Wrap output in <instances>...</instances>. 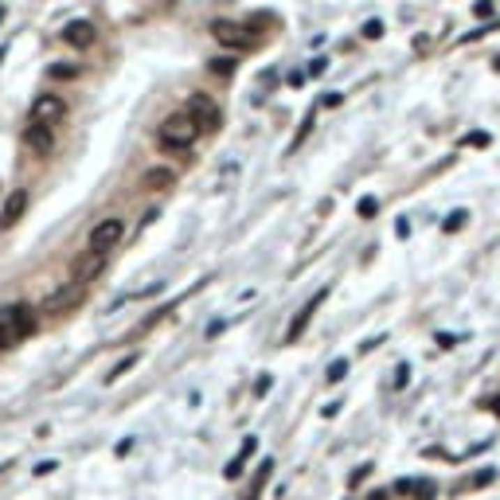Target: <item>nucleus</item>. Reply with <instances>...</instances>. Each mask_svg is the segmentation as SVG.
I'll return each mask as SVG.
<instances>
[{
	"label": "nucleus",
	"mask_w": 500,
	"mask_h": 500,
	"mask_svg": "<svg viewBox=\"0 0 500 500\" xmlns=\"http://www.w3.org/2000/svg\"><path fill=\"white\" fill-rule=\"evenodd\" d=\"M24 207H28V196H24V192H12V196L4 199V207H0V231H8V227L24 215Z\"/></svg>",
	"instance_id": "f8f14e48"
},
{
	"label": "nucleus",
	"mask_w": 500,
	"mask_h": 500,
	"mask_svg": "<svg viewBox=\"0 0 500 500\" xmlns=\"http://www.w3.org/2000/svg\"><path fill=\"white\" fill-rule=\"evenodd\" d=\"M344 375H348V360H333V363H328V372H324V379H328V383H340Z\"/></svg>",
	"instance_id": "f3484780"
},
{
	"label": "nucleus",
	"mask_w": 500,
	"mask_h": 500,
	"mask_svg": "<svg viewBox=\"0 0 500 500\" xmlns=\"http://www.w3.org/2000/svg\"><path fill=\"white\" fill-rule=\"evenodd\" d=\"M0 20H4V8H0Z\"/></svg>",
	"instance_id": "c756f323"
},
{
	"label": "nucleus",
	"mask_w": 500,
	"mask_h": 500,
	"mask_svg": "<svg viewBox=\"0 0 500 500\" xmlns=\"http://www.w3.org/2000/svg\"><path fill=\"white\" fill-rule=\"evenodd\" d=\"M313 121H317V109H309V114H305V121H301V133H297L294 145H301V141H305V133H309V126H313Z\"/></svg>",
	"instance_id": "5701e85b"
},
{
	"label": "nucleus",
	"mask_w": 500,
	"mask_h": 500,
	"mask_svg": "<svg viewBox=\"0 0 500 500\" xmlns=\"http://www.w3.org/2000/svg\"><path fill=\"white\" fill-rule=\"evenodd\" d=\"M184 114L199 126V133H215V129L223 126V114H219V106H215L211 94H192L188 106H184Z\"/></svg>",
	"instance_id": "7ed1b4c3"
},
{
	"label": "nucleus",
	"mask_w": 500,
	"mask_h": 500,
	"mask_svg": "<svg viewBox=\"0 0 500 500\" xmlns=\"http://www.w3.org/2000/svg\"><path fill=\"white\" fill-rule=\"evenodd\" d=\"M196 141H199V126L188 118L184 109L168 114V118L160 121V129H157V145L165 149V153H188Z\"/></svg>",
	"instance_id": "f257e3e1"
},
{
	"label": "nucleus",
	"mask_w": 500,
	"mask_h": 500,
	"mask_svg": "<svg viewBox=\"0 0 500 500\" xmlns=\"http://www.w3.org/2000/svg\"><path fill=\"white\" fill-rule=\"evenodd\" d=\"M86 301V285L82 282H70V285H59L55 294L43 297V313H67V309H79V305Z\"/></svg>",
	"instance_id": "423d86ee"
},
{
	"label": "nucleus",
	"mask_w": 500,
	"mask_h": 500,
	"mask_svg": "<svg viewBox=\"0 0 500 500\" xmlns=\"http://www.w3.org/2000/svg\"><path fill=\"white\" fill-rule=\"evenodd\" d=\"M368 500H387V492H372V497H368Z\"/></svg>",
	"instance_id": "c85d7f7f"
},
{
	"label": "nucleus",
	"mask_w": 500,
	"mask_h": 500,
	"mask_svg": "<svg viewBox=\"0 0 500 500\" xmlns=\"http://www.w3.org/2000/svg\"><path fill=\"white\" fill-rule=\"evenodd\" d=\"M489 411H492V414H500V399H489Z\"/></svg>",
	"instance_id": "cd10ccee"
},
{
	"label": "nucleus",
	"mask_w": 500,
	"mask_h": 500,
	"mask_svg": "<svg viewBox=\"0 0 500 500\" xmlns=\"http://www.w3.org/2000/svg\"><path fill=\"white\" fill-rule=\"evenodd\" d=\"M368 473H372V465H360V469H356V473H352V485H360V480H363V477H368Z\"/></svg>",
	"instance_id": "a878e982"
},
{
	"label": "nucleus",
	"mask_w": 500,
	"mask_h": 500,
	"mask_svg": "<svg viewBox=\"0 0 500 500\" xmlns=\"http://www.w3.org/2000/svg\"><path fill=\"white\" fill-rule=\"evenodd\" d=\"M356 211H360V219H372L375 211H379V199H375V196H363L360 204H356Z\"/></svg>",
	"instance_id": "6ab92c4d"
},
{
	"label": "nucleus",
	"mask_w": 500,
	"mask_h": 500,
	"mask_svg": "<svg viewBox=\"0 0 500 500\" xmlns=\"http://www.w3.org/2000/svg\"><path fill=\"white\" fill-rule=\"evenodd\" d=\"M211 36H215L223 47L231 51H246L255 47V36H250V24H235V20H215L211 24Z\"/></svg>",
	"instance_id": "39448f33"
},
{
	"label": "nucleus",
	"mask_w": 500,
	"mask_h": 500,
	"mask_svg": "<svg viewBox=\"0 0 500 500\" xmlns=\"http://www.w3.org/2000/svg\"><path fill=\"white\" fill-rule=\"evenodd\" d=\"M492 477H497V473H492V469H480L477 477L469 480V489H485V485H492Z\"/></svg>",
	"instance_id": "412c9836"
},
{
	"label": "nucleus",
	"mask_w": 500,
	"mask_h": 500,
	"mask_svg": "<svg viewBox=\"0 0 500 500\" xmlns=\"http://www.w3.org/2000/svg\"><path fill=\"white\" fill-rule=\"evenodd\" d=\"M324 67H328L324 59H313V63H309V75H324Z\"/></svg>",
	"instance_id": "bb28decb"
},
{
	"label": "nucleus",
	"mask_w": 500,
	"mask_h": 500,
	"mask_svg": "<svg viewBox=\"0 0 500 500\" xmlns=\"http://www.w3.org/2000/svg\"><path fill=\"white\" fill-rule=\"evenodd\" d=\"M24 145H28V153H36V157H47L51 149H55L51 126H28L24 129Z\"/></svg>",
	"instance_id": "9d476101"
},
{
	"label": "nucleus",
	"mask_w": 500,
	"mask_h": 500,
	"mask_svg": "<svg viewBox=\"0 0 500 500\" xmlns=\"http://www.w3.org/2000/svg\"><path fill=\"white\" fill-rule=\"evenodd\" d=\"M51 75H55V79H70V75H79V70L75 67H51Z\"/></svg>",
	"instance_id": "393cba45"
},
{
	"label": "nucleus",
	"mask_w": 500,
	"mask_h": 500,
	"mask_svg": "<svg viewBox=\"0 0 500 500\" xmlns=\"http://www.w3.org/2000/svg\"><path fill=\"white\" fill-rule=\"evenodd\" d=\"M31 126H55V121L67 118V102L59 94H40V98L31 102Z\"/></svg>",
	"instance_id": "0eeeda50"
},
{
	"label": "nucleus",
	"mask_w": 500,
	"mask_h": 500,
	"mask_svg": "<svg viewBox=\"0 0 500 500\" xmlns=\"http://www.w3.org/2000/svg\"><path fill=\"white\" fill-rule=\"evenodd\" d=\"M255 450H258V438H246V441H243V450H238L235 457H231V465H227V469H223V473H227V480H235L238 473H243L246 457H250V453H255Z\"/></svg>",
	"instance_id": "dca6fc26"
},
{
	"label": "nucleus",
	"mask_w": 500,
	"mask_h": 500,
	"mask_svg": "<svg viewBox=\"0 0 500 500\" xmlns=\"http://www.w3.org/2000/svg\"><path fill=\"white\" fill-rule=\"evenodd\" d=\"M395 489L402 492V497H418V500H434V480H399Z\"/></svg>",
	"instance_id": "2eb2a0df"
},
{
	"label": "nucleus",
	"mask_w": 500,
	"mask_h": 500,
	"mask_svg": "<svg viewBox=\"0 0 500 500\" xmlns=\"http://www.w3.org/2000/svg\"><path fill=\"white\" fill-rule=\"evenodd\" d=\"M211 75H219V79H231V75H235V59H211Z\"/></svg>",
	"instance_id": "a211bd4d"
},
{
	"label": "nucleus",
	"mask_w": 500,
	"mask_h": 500,
	"mask_svg": "<svg viewBox=\"0 0 500 500\" xmlns=\"http://www.w3.org/2000/svg\"><path fill=\"white\" fill-rule=\"evenodd\" d=\"M121 238H126V219L109 215V219H102V223L90 227L86 250H102V255H109V250H114V246H118Z\"/></svg>",
	"instance_id": "20e7f679"
},
{
	"label": "nucleus",
	"mask_w": 500,
	"mask_h": 500,
	"mask_svg": "<svg viewBox=\"0 0 500 500\" xmlns=\"http://www.w3.org/2000/svg\"><path fill=\"white\" fill-rule=\"evenodd\" d=\"M63 40H67L70 47L82 51V47H90V43L98 40V31H94V24L90 20H70L67 28H63Z\"/></svg>",
	"instance_id": "9b49d317"
},
{
	"label": "nucleus",
	"mask_w": 500,
	"mask_h": 500,
	"mask_svg": "<svg viewBox=\"0 0 500 500\" xmlns=\"http://www.w3.org/2000/svg\"><path fill=\"white\" fill-rule=\"evenodd\" d=\"M270 473H274V461L266 457L262 465L255 469V480H250V489L243 492V500H258V497H262V489H266V480H270Z\"/></svg>",
	"instance_id": "4468645a"
},
{
	"label": "nucleus",
	"mask_w": 500,
	"mask_h": 500,
	"mask_svg": "<svg viewBox=\"0 0 500 500\" xmlns=\"http://www.w3.org/2000/svg\"><path fill=\"white\" fill-rule=\"evenodd\" d=\"M324 297H328V289H321V294H317V297H309V301H305L301 309H297V317H294V321H289V328H285L282 344H297V340H301V333H305V328H309V321H313V313H317V309H321V301H324Z\"/></svg>",
	"instance_id": "6e6552de"
},
{
	"label": "nucleus",
	"mask_w": 500,
	"mask_h": 500,
	"mask_svg": "<svg viewBox=\"0 0 500 500\" xmlns=\"http://www.w3.org/2000/svg\"><path fill=\"white\" fill-rule=\"evenodd\" d=\"M465 219H469V211H450V219H446V231H461V227H465Z\"/></svg>",
	"instance_id": "aec40b11"
},
{
	"label": "nucleus",
	"mask_w": 500,
	"mask_h": 500,
	"mask_svg": "<svg viewBox=\"0 0 500 500\" xmlns=\"http://www.w3.org/2000/svg\"><path fill=\"white\" fill-rule=\"evenodd\" d=\"M477 16H480V20H489V16H492V0H480V4H477Z\"/></svg>",
	"instance_id": "b1692460"
},
{
	"label": "nucleus",
	"mask_w": 500,
	"mask_h": 500,
	"mask_svg": "<svg viewBox=\"0 0 500 500\" xmlns=\"http://www.w3.org/2000/svg\"><path fill=\"white\" fill-rule=\"evenodd\" d=\"M106 262H109V255H102V250H86V255L75 262V282H82V285L94 282V278L106 270Z\"/></svg>",
	"instance_id": "1a4fd4ad"
},
{
	"label": "nucleus",
	"mask_w": 500,
	"mask_h": 500,
	"mask_svg": "<svg viewBox=\"0 0 500 500\" xmlns=\"http://www.w3.org/2000/svg\"><path fill=\"white\" fill-rule=\"evenodd\" d=\"M176 184V172L172 168H149L145 176H141V188L145 192H165V188Z\"/></svg>",
	"instance_id": "ddd939ff"
},
{
	"label": "nucleus",
	"mask_w": 500,
	"mask_h": 500,
	"mask_svg": "<svg viewBox=\"0 0 500 500\" xmlns=\"http://www.w3.org/2000/svg\"><path fill=\"white\" fill-rule=\"evenodd\" d=\"M36 333V313H31V305H8V309H0V352H8L16 348L20 340Z\"/></svg>",
	"instance_id": "f03ea898"
},
{
	"label": "nucleus",
	"mask_w": 500,
	"mask_h": 500,
	"mask_svg": "<svg viewBox=\"0 0 500 500\" xmlns=\"http://www.w3.org/2000/svg\"><path fill=\"white\" fill-rule=\"evenodd\" d=\"M363 36H368V40H379V36H383V24H379V20H368V24H363Z\"/></svg>",
	"instance_id": "4be33fe9"
}]
</instances>
